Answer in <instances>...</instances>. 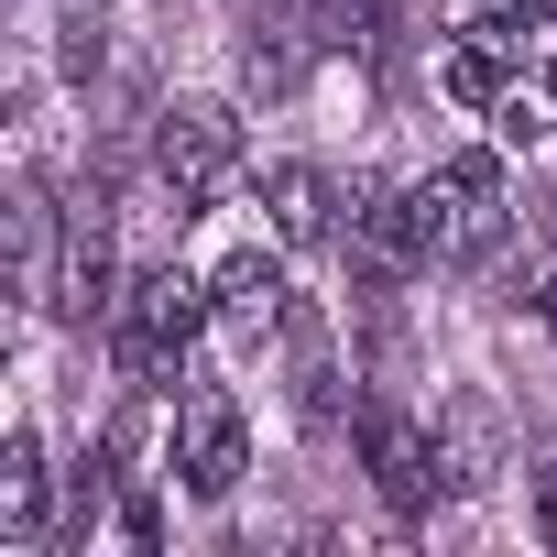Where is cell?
Instances as JSON below:
<instances>
[{"label": "cell", "mask_w": 557, "mask_h": 557, "mask_svg": "<svg viewBox=\"0 0 557 557\" xmlns=\"http://www.w3.org/2000/svg\"><path fill=\"white\" fill-rule=\"evenodd\" d=\"M262 208H273V240L307 251V240H329V208H339V197H329L318 164H273V175H262Z\"/></svg>", "instance_id": "cell-10"}, {"label": "cell", "mask_w": 557, "mask_h": 557, "mask_svg": "<svg viewBox=\"0 0 557 557\" xmlns=\"http://www.w3.org/2000/svg\"><path fill=\"white\" fill-rule=\"evenodd\" d=\"M350 262L372 285H405L416 262H437V230H426V197H394V186H361L350 208Z\"/></svg>", "instance_id": "cell-6"}, {"label": "cell", "mask_w": 557, "mask_h": 557, "mask_svg": "<svg viewBox=\"0 0 557 557\" xmlns=\"http://www.w3.org/2000/svg\"><path fill=\"white\" fill-rule=\"evenodd\" d=\"M470 23H492V34H535V23H557V0H470Z\"/></svg>", "instance_id": "cell-13"}, {"label": "cell", "mask_w": 557, "mask_h": 557, "mask_svg": "<svg viewBox=\"0 0 557 557\" xmlns=\"http://www.w3.org/2000/svg\"><path fill=\"white\" fill-rule=\"evenodd\" d=\"M361 459H372V492H383L394 513H426L437 481H448V448H437L416 416H394V405H361Z\"/></svg>", "instance_id": "cell-5"}, {"label": "cell", "mask_w": 557, "mask_h": 557, "mask_svg": "<svg viewBox=\"0 0 557 557\" xmlns=\"http://www.w3.org/2000/svg\"><path fill=\"white\" fill-rule=\"evenodd\" d=\"M208 307H219V329L230 339H273V329H296V285H285V262L273 251H230L219 273H208Z\"/></svg>", "instance_id": "cell-7"}, {"label": "cell", "mask_w": 557, "mask_h": 557, "mask_svg": "<svg viewBox=\"0 0 557 557\" xmlns=\"http://www.w3.org/2000/svg\"><path fill=\"white\" fill-rule=\"evenodd\" d=\"M12 285L45 296V197L34 186H12Z\"/></svg>", "instance_id": "cell-12"}, {"label": "cell", "mask_w": 557, "mask_h": 557, "mask_svg": "<svg viewBox=\"0 0 557 557\" xmlns=\"http://www.w3.org/2000/svg\"><path fill=\"white\" fill-rule=\"evenodd\" d=\"M535 318H546V329H557V262H546V285H535Z\"/></svg>", "instance_id": "cell-14"}, {"label": "cell", "mask_w": 557, "mask_h": 557, "mask_svg": "<svg viewBox=\"0 0 557 557\" xmlns=\"http://www.w3.org/2000/svg\"><path fill=\"white\" fill-rule=\"evenodd\" d=\"M546 99H557V66H546Z\"/></svg>", "instance_id": "cell-15"}, {"label": "cell", "mask_w": 557, "mask_h": 557, "mask_svg": "<svg viewBox=\"0 0 557 557\" xmlns=\"http://www.w3.org/2000/svg\"><path fill=\"white\" fill-rule=\"evenodd\" d=\"M416 197H426L437 262H492V251H503V164H492V153H448Z\"/></svg>", "instance_id": "cell-3"}, {"label": "cell", "mask_w": 557, "mask_h": 557, "mask_svg": "<svg viewBox=\"0 0 557 557\" xmlns=\"http://www.w3.org/2000/svg\"><path fill=\"white\" fill-rule=\"evenodd\" d=\"M0 535L12 546L45 535V437L34 426H12V448H0Z\"/></svg>", "instance_id": "cell-9"}, {"label": "cell", "mask_w": 557, "mask_h": 557, "mask_svg": "<svg viewBox=\"0 0 557 557\" xmlns=\"http://www.w3.org/2000/svg\"><path fill=\"white\" fill-rule=\"evenodd\" d=\"M197 318H219L197 273H175V262L132 273V285H121V318H110L121 383H132V394H164V383H186V339H197Z\"/></svg>", "instance_id": "cell-1"}, {"label": "cell", "mask_w": 557, "mask_h": 557, "mask_svg": "<svg viewBox=\"0 0 557 557\" xmlns=\"http://www.w3.org/2000/svg\"><path fill=\"white\" fill-rule=\"evenodd\" d=\"M492 45H503V34H492ZM492 45H459V55H448V66H437V77H448V99H459V110H503V55H492Z\"/></svg>", "instance_id": "cell-11"}, {"label": "cell", "mask_w": 557, "mask_h": 557, "mask_svg": "<svg viewBox=\"0 0 557 557\" xmlns=\"http://www.w3.org/2000/svg\"><path fill=\"white\" fill-rule=\"evenodd\" d=\"M240 470H251V426H240V405H230L219 383H186V405H175V481H186L197 503H230Z\"/></svg>", "instance_id": "cell-4"}, {"label": "cell", "mask_w": 557, "mask_h": 557, "mask_svg": "<svg viewBox=\"0 0 557 557\" xmlns=\"http://www.w3.org/2000/svg\"><path fill=\"white\" fill-rule=\"evenodd\" d=\"M329 45H318V23L296 12V0H273V12L251 23V45H240V88H262V99H285L307 66H318Z\"/></svg>", "instance_id": "cell-8"}, {"label": "cell", "mask_w": 557, "mask_h": 557, "mask_svg": "<svg viewBox=\"0 0 557 557\" xmlns=\"http://www.w3.org/2000/svg\"><path fill=\"white\" fill-rule=\"evenodd\" d=\"M153 175H164L175 219H197V208L240 175V121H230L219 99H175V110L153 121Z\"/></svg>", "instance_id": "cell-2"}]
</instances>
